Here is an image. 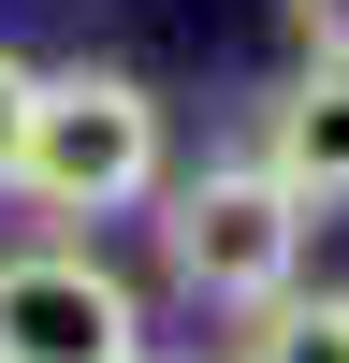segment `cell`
Listing matches in <instances>:
<instances>
[{
  "label": "cell",
  "mask_w": 349,
  "mask_h": 363,
  "mask_svg": "<svg viewBox=\"0 0 349 363\" xmlns=\"http://www.w3.org/2000/svg\"><path fill=\"white\" fill-rule=\"evenodd\" d=\"M29 116H44V58H15V44H0V189L29 174Z\"/></svg>",
  "instance_id": "obj_6"
},
{
  "label": "cell",
  "mask_w": 349,
  "mask_h": 363,
  "mask_svg": "<svg viewBox=\"0 0 349 363\" xmlns=\"http://www.w3.org/2000/svg\"><path fill=\"white\" fill-rule=\"evenodd\" d=\"M0 363H160L145 291L87 233H29V247H0Z\"/></svg>",
  "instance_id": "obj_3"
},
{
  "label": "cell",
  "mask_w": 349,
  "mask_h": 363,
  "mask_svg": "<svg viewBox=\"0 0 349 363\" xmlns=\"http://www.w3.org/2000/svg\"><path fill=\"white\" fill-rule=\"evenodd\" d=\"M277 29H291V58H349V0H277Z\"/></svg>",
  "instance_id": "obj_7"
},
{
  "label": "cell",
  "mask_w": 349,
  "mask_h": 363,
  "mask_svg": "<svg viewBox=\"0 0 349 363\" xmlns=\"http://www.w3.org/2000/svg\"><path fill=\"white\" fill-rule=\"evenodd\" d=\"M233 363H349V291H277V306H248Z\"/></svg>",
  "instance_id": "obj_5"
},
{
  "label": "cell",
  "mask_w": 349,
  "mask_h": 363,
  "mask_svg": "<svg viewBox=\"0 0 349 363\" xmlns=\"http://www.w3.org/2000/svg\"><path fill=\"white\" fill-rule=\"evenodd\" d=\"M174 189V131H160V87L116 73V58H73V73H44V116H29V174L15 203L58 233L87 218H131V203Z\"/></svg>",
  "instance_id": "obj_1"
},
{
  "label": "cell",
  "mask_w": 349,
  "mask_h": 363,
  "mask_svg": "<svg viewBox=\"0 0 349 363\" xmlns=\"http://www.w3.org/2000/svg\"><path fill=\"white\" fill-rule=\"evenodd\" d=\"M248 145H262L306 203H349V58H291V73L262 87Z\"/></svg>",
  "instance_id": "obj_4"
},
{
  "label": "cell",
  "mask_w": 349,
  "mask_h": 363,
  "mask_svg": "<svg viewBox=\"0 0 349 363\" xmlns=\"http://www.w3.org/2000/svg\"><path fill=\"white\" fill-rule=\"evenodd\" d=\"M306 247H320V203L262 145H233V160H204V174L160 189V277L189 306H233V320L277 306V291H306Z\"/></svg>",
  "instance_id": "obj_2"
}]
</instances>
